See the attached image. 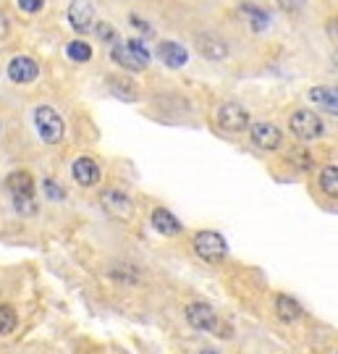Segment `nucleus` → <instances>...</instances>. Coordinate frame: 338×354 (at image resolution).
I'll return each mask as SVG.
<instances>
[{"label":"nucleus","instance_id":"f257e3e1","mask_svg":"<svg viewBox=\"0 0 338 354\" xmlns=\"http://www.w3.org/2000/svg\"><path fill=\"white\" fill-rule=\"evenodd\" d=\"M111 55L115 64L129 68V71H142L150 64V53H147L142 39H129L126 45H115Z\"/></svg>","mask_w":338,"mask_h":354},{"label":"nucleus","instance_id":"f03ea898","mask_svg":"<svg viewBox=\"0 0 338 354\" xmlns=\"http://www.w3.org/2000/svg\"><path fill=\"white\" fill-rule=\"evenodd\" d=\"M194 252L200 254L205 263H220L228 254V244L218 231H200L194 236Z\"/></svg>","mask_w":338,"mask_h":354},{"label":"nucleus","instance_id":"7ed1b4c3","mask_svg":"<svg viewBox=\"0 0 338 354\" xmlns=\"http://www.w3.org/2000/svg\"><path fill=\"white\" fill-rule=\"evenodd\" d=\"M35 127H37L39 137L48 142V145H55V142L63 140V131H66V124L58 111H53L48 105H42L35 111Z\"/></svg>","mask_w":338,"mask_h":354},{"label":"nucleus","instance_id":"20e7f679","mask_svg":"<svg viewBox=\"0 0 338 354\" xmlns=\"http://www.w3.org/2000/svg\"><path fill=\"white\" fill-rule=\"evenodd\" d=\"M291 131L299 140H314V137L323 134V121H320L317 113L304 108V111H297V113L291 115Z\"/></svg>","mask_w":338,"mask_h":354},{"label":"nucleus","instance_id":"39448f33","mask_svg":"<svg viewBox=\"0 0 338 354\" xmlns=\"http://www.w3.org/2000/svg\"><path fill=\"white\" fill-rule=\"evenodd\" d=\"M218 124L225 129V131H244L250 127V113L236 105V102H225L223 108L218 111Z\"/></svg>","mask_w":338,"mask_h":354},{"label":"nucleus","instance_id":"423d86ee","mask_svg":"<svg viewBox=\"0 0 338 354\" xmlns=\"http://www.w3.org/2000/svg\"><path fill=\"white\" fill-rule=\"evenodd\" d=\"M187 320H189V326H191V328H197V330H215V326H218V315H215V310L205 302L189 304Z\"/></svg>","mask_w":338,"mask_h":354},{"label":"nucleus","instance_id":"0eeeda50","mask_svg":"<svg viewBox=\"0 0 338 354\" xmlns=\"http://www.w3.org/2000/svg\"><path fill=\"white\" fill-rule=\"evenodd\" d=\"M39 74V66L35 58H29V55H16L11 64H8V76H11V82L16 84H29V82H35Z\"/></svg>","mask_w":338,"mask_h":354},{"label":"nucleus","instance_id":"6e6552de","mask_svg":"<svg viewBox=\"0 0 338 354\" xmlns=\"http://www.w3.org/2000/svg\"><path fill=\"white\" fill-rule=\"evenodd\" d=\"M252 142L260 150H278L281 147V131H278V127L267 124V121H257L252 127Z\"/></svg>","mask_w":338,"mask_h":354},{"label":"nucleus","instance_id":"1a4fd4ad","mask_svg":"<svg viewBox=\"0 0 338 354\" xmlns=\"http://www.w3.org/2000/svg\"><path fill=\"white\" fill-rule=\"evenodd\" d=\"M68 21L76 32H89L92 24H95V8L89 6V0H74L71 8H68Z\"/></svg>","mask_w":338,"mask_h":354},{"label":"nucleus","instance_id":"9d476101","mask_svg":"<svg viewBox=\"0 0 338 354\" xmlns=\"http://www.w3.org/2000/svg\"><path fill=\"white\" fill-rule=\"evenodd\" d=\"M71 174H74V178L82 187H95L100 181V165L95 163L92 158H79L74 168H71Z\"/></svg>","mask_w":338,"mask_h":354},{"label":"nucleus","instance_id":"9b49d317","mask_svg":"<svg viewBox=\"0 0 338 354\" xmlns=\"http://www.w3.org/2000/svg\"><path fill=\"white\" fill-rule=\"evenodd\" d=\"M102 207L111 215H115V218H129L131 215V200L126 197L124 192L108 189L102 194Z\"/></svg>","mask_w":338,"mask_h":354},{"label":"nucleus","instance_id":"f8f14e48","mask_svg":"<svg viewBox=\"0 0 338 354\" xmlns=\"http://www.w3.org/2000/svg\"><path fill=\"white\" fill-rule=\"evenodd\" d=\"M158 58H160L165 66H171V68H181V66L189 61V53H187V48H181L178 42H160V45H158Z\"/></svg>","mask_w":338,"mask_h":354},{"label":"nucleus","instance_id":"ddd939ff","mask_svg":"<svg viewBox=\"0 0 338 354\" xmlns=\"http://www.w3.org/2000/svg\"><path fill=\"white\" fill-rule=\"evenodd\" d=\"M152 226H155L158 234H163V236H176V234H181L178 218H176L171 210H165V207H158V210L152 213Z\"/></svg>","mask_w":338,"mask_h":354},{"label":"nucleus","instance_id":"4468645a","mask_svg":"<svg viewBox=\"0 0 338 354\" xmlns=\"http://www.w3.org/2000/svg\"><path fill=\"white\" fill-rule=\"evenodd\" d=\"M6 187L11 192L13 197H35V178L29 176L26 171H13Z\"/></svg>","mask_w":338,"mask_h":354},{"label":"nucleus","instance_id":"2eb2a0df","mask_svg":"<svg viewBox=\"0 0 338 354\" xmlns=\"http://www.w3.org/2000/svg\"><path fill=\"white\" fill-rule=\"evenodd\" d=\"M276 313L283 323H294V320L301 317V304L297 302V299H291L288 294H281L276 299Z\"/></svg>","mask_w":338,"mask_h":354},{"label":"nucleus","instance_id":"dca6fc26","mask_svg":"<svg viewBox=\"0 0 338 354\" xmlns=\"http://www.w3.org/2000/svg\"><path fill=\"white\" fill-rule=\"evenodd\" d=\"M310 100H314L317 105H323L326 111L336 115L338 113V92L336 87H314L310 89Z\"/></svg>","mask_w":338,"mask_h":354},{"label":"nucleus","instance_id":"f3484780","mask_svg":"<svg viewBox=\"0 0 338 354\" xmlns=\"http://www.w3.org/2000/svg\"><path fill=\"white\" fill-rule=\"evenodd\" d=\"M200 53H202V55H207L210 61H220V58H225V55H228V48H225L223 39L207 35V37L200 39Z\"/></svg>","mask_w":338,"mask_h":354},{"label":"nucleus","instance_id":"a211bd4d","mask_svg":"<svg viewBox=\"0 0 338 354\" xmlns=\"http://www.w3.org/2000/svg\"><path fill=\"white\" fill-rule=\"evenodd\" d=\"M108 87H111V92L115 95V97H121L124 102L137 100V87H134L131 82H126V79H115V76H111V79H108Z\"/></svg>","mask_w":338,"mask_h":354},{"label":"nucleus","instance_id":"6ab92c4d","mask_svg":"<svg viewBox=\"0 0 338 354\" xmlns=\"http://www.w3.org/2000/svg\"><path fill=\"white\" fill-rule=\"evenodd\" d=\"M241 13H247V21H250L257 32H263V29H267V24H270V19H267V13L263 11V8H257V6H241Z\"/></svg>","mask_w":338,"mask_h":354},{"label":"nucleus","instance_id":"aec40b11","mask_svg":"<svg viewBox=\"0 0 338 354\" xmlns=\"http://www.w3.org/2000/svg\"><path fill=\"white\" fill-rule=\"evenodd\" d=\"M320 187H323L326 194H330V197L336 200L338 197V168L336 165H328L326 171L320 174Z\"/></svg>","mask_w":338,"mask_h":354},{"label":"nucleus","instance_id":"412c9836","mask_svg":"<svg viewBox=\"0 0 338 354\" xmlns=\"http://www.w3.org/2000/svg\"><path fill=\"white\" fill-rule=\"evenodd\" d=\"M68 58L76 61V64H87L89 58H92V48H89L87 42H82V39H76L68 45Z\"/></svg>","mask_w":338,"mask_h":354},{"label":"nucleus","instance_id":"4be33fe9","mask_svg":"<svg viewBox=\"0 0 338 354\" xmlns=\"http://www.w3.org/2000/svg\"><path fill=\"white\" fill-rule=\"evenodd\" d=\"M16 323H19V317H16V313H13V307L0 304V336L11 333V330L16 328Z\"/></svg>","mask_w":338,"mask_h":354},{"label":"nucleus","instance_id":"5701e85b","mask_svg":"<svg viewBox=\"0 0 338 354\" xmlns=\"http://www.w3.org/2000/svg\"><path fill=\"white\" fill-rule=\"evenodd\" d=\"M13 205H16V210L24 215H32L37 210V205H35V197H13Z\"/></svg>","mask_w":338,"mask_h":354},{"label":"nucleus","instance_id":"b1692460","mask_svg":"<svg viewBox=\"0 0 338 354\" xmlns=\"http://www.w3.org/2000/svg\"><path fill=\"white\" fill-rule=\"evenodd\" d=\"M288 160H294L299 168H310V165H312V158H310L307 150H291L288 152Z\"/></svg>","mask_w":338,"mask_h":354},{"label":"nucleus","instance_id":"393cba45","mask_svg":"<svg viewBox=\"0 0 338 354\" xmlns=\"http://www.w3.org/2000/svg\"><path fill=\"white\" fill-rule=\"evenodd\" d=\"M97 35H100L102 37V42H115V29H113L111 24H105V21H102V24H97Z\"/></svg>","mask_w":338,"mask_h":354},{"label":"nucleus","instance_id":"a878e982","mask_svg":"<svg viewBox=\"0 0 338 354\" xmlns=\"http://www.w3.org/2000/svg\"><path fill=\"white\" fill-rule=\"evenodd\" d=\"M45 6V0H19V8L26 13H37Z\"/></svg>","mask_w":338,"mask_h":354},{"label":"nucleus","instance_id":"bb28decb","mask_svg":"<svg viewBox=\"0 0 338 354\" xmlns=\"http://www.w3.org/2000/svg\"><path fill=\"white\" fill-rule=\"evenodd\" d=\"M278 6H281L286 13H297L304 8V0H278Z\"/></svg>","mask_w":338,"mask_h":354},{"label":"nucleus","instance_id":"cd10ccee","mask_svg":"<svg viewBox=\"0 0 338 354\" xmlns=\"http://www.w3.org/2000/svg\"><path fill=\"white\" fill-rule=\"evenodd\" d=\"M45 192H48V194H50L53 200H63V189H58V187H55V184H53L50 178H48V181H45Z\"/></svg>","mask_w":338,"mask_h":354}]
</instances>
